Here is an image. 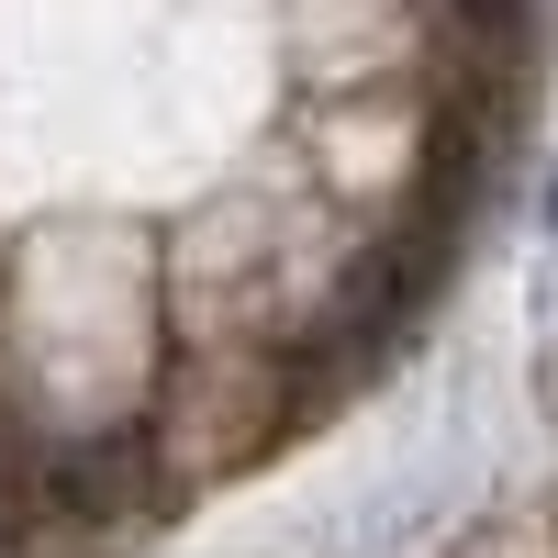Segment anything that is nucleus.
Instances as JSON below:
<instances>
[{
	"mask_svg": "<svg viewBox=\"0 0 558 558\" xmlns=\"http://www.w3.org/2000/svg\"><path fill=\"white\" fill-rule=\"evenodd\" d=\"M547 391H558V357H547Z\"/></svg>",
	"mask_w": 558,
	"mask_h": 558,
	"instance_id": "3",
	"label": "nucleus"
},
{
	"mask_svg": "<svg viewBox=\"0 0 558 558\" xmlns=\"http://www.w3.org/2000/svg\"><path fill=\"white\" fill-rule=\"evenodd\" d=\"M547 235H558V179H547Z\"/></svg>",
	"mask_w": 558,
	"mask_h": 558,
	"instance_id": "2",
	"label": "nucleus"
},
{
	"mask_svg": "<svg viewBox=\"0 0 558 558\" xmlns=\"http://www.w3.org/2000/svg\"><path fill=\"white\" fill-rule=\"evenodd\" d=\"M458 34H470V45H514L525 34V0H458Z\"/></svg>",
	"mask_w": 558,
	"mask_h": 558,
	"instance_id": "1",
	"label": "nucleus"
}]
</instances>
